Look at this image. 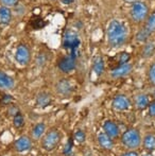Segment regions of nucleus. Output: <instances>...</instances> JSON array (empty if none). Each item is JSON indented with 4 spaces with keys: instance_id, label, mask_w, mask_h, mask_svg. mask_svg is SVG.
<instances>
[{
    "instance_id": "2",
    "label": "nucleus",
    "mask_w": 155,
    "mask_h": 156,
    "mask_svg": "<svg viewBox=\"0 0 155 156\" xmlns=\"http://www.w3.org/2000/svg\"><path fill=\"white\" fill-rule=\"evenodd\" d=\"M121 144L128 150H137L143 144V137L138 129L131 127L121 135Z\"/></svg>"
},
{
    "instance_id": "22",
    "label": "nucleus",
    "mask_w": 155,
    "mask_h": 156,
    "mask_svg": "<svg viewBox=\"0 0 155 156\" xmlns=\"http://www.w3.org/2000/svg\"><path fill=\"white\" fill-rule=\"evenodd\" d=\"M145 28L150 33L155 32V12H152L151 14H149L147 20H146Z\"/></svg>"
},
{
    "instance_id": "12",
    "label": "nucleus",
    "mask_w": 155,
    "mask_h": 156,
    "mask_svg": "<svg viewBox=\"0 0 155 156\" xmlns=\"http://www.w3.org/2000/svg\"><path fill=\"white\" fill-rule=\"evenodd\" d=\"M103 132L111 137L112 139H115L119 136V126L113 120H105L103 123Z\"/></svg>"
},
{
    "instance_id": "34",
    "label": "nucleus",
    "mask_w": 155,
    "mask_h": 156,
    "mask_svg": "<svg viewBox=\"0 0 155 156\" xmlns=\"http://www.w3.org/2000/svg\"><path fill=\"white\" fill-rule=\"evenodd\" d=\"M62 2L64 4H71L73 2V0H62Z\"/></svg>"
},
{
    "instance_id": "16",
    "label": "nucleus",
    "mask_w": 155,
    "mask_h": 156,
    "mask_svg": "<svg viewBox=\"0 0 155 156\" xmlns=\"http://www.w3.org/2000/svg\"><path fill=\"white\" fill-rule=\"evenodd\" d=\"M141 56L143 58H150L155 53V43L154 41H146L141 48Z\"/></svg>"
},
{
    "instance_id": "23",
    "label": "nucleus",
    "mask_w": 155,
    "mask_h": 156,
    "mask_svg": "<svg viewBox=\"0 0 155 156\" xmlns=\"http://www.w3.org/2000/svg\"><path fill=\"white\" fill-rule=\"evenodd\" d=\"M150 35H151V33H150L147 29H146L145 27H143V29L139 30L138 33L136 34V41H139V43L145 44L146 41H148V39H149Z\"/></svg>"
},
{
    "instance_id": "4",
    "label": "nucleus",
    "mask_w": 155,
    "mask_h": 156,
    "mask_svg": "<svg viewBox=\"0 0 155 156\" xmlns=\"http://www.w3.org/2000/svg\"><path fill=\"white\" fill-rule=\"evenodd\" d=\"M61 138H62V135H61V133L58 129H50L45 135V137H44V139H43V142H41L43 149H45L48 152L53 151L54 149L58 146V144H60Z\"/></svg>"
},
{
    "instance_id": "1",
    "label": "nucleus",
    "mask_w": 155,
    "mask_h": 156,
    "mask_svg": "<svg viewBox=\"0 0 155 156\" xmlns=\"http://www.w3.org/2000/svg\"><path fill=\"white\" fill-rule=\"evenodd\" d=\"M106 37H107L108 45L112 48L121 47L128 38L125 26L118 19L111 20L106 29Z\"/></svg>"
},
{
    "instance_id": "17",
    "label": "nucleus",
    "mask_w": 155,
    "mask_h": 156,
    "mask_svg": "<svg viewBox=\"0 0 155 156\" xmlns=\"http://www.w3.org/2000/svg\"><path fill=\"white\" fill-rule=\"evenodd\" d=\"M104 68H105V64L102 56H96L93 61V71L95 72L96 76H100L104 72Z\"/></svg>"
},
{
    "instance_id": "27",
    "label": "nucleus",
    "mask_w": 155,
    "mask_h": 156,
    "mask_svg": "<svg viewBox=\"0 0 155 156\" xmlns=\"http://www.w3.org/2000/svg\"><path fill=\"white\" fill-rule=\"evenodd\" d=\"M131 58V55L128 53V52H122L120 54V58H119V65L120 64H125V63H129Z\"/></svg>"
},
{
    "instance_id": "11",
    "label": "nucleus",
    "mask_w": 155,
    "mask_h": 156,
    "mask_svg": "<svg viewBox=\"0 0 155 156\" xmlns=\"http://www.w3.org/2000/svg\"><path fill=\"white\" fill-rule=\"evenodd\" d=\"M31 148H32V140L28 136H21L14 144V149L18 153L27 152Z\"/></svg>"
},
{
    "instance_id": "28",
    "label": "nucleus",
    "mask_w": 155,
    "mask_h": 156,
    "mask_svg": "<svg viewBox=\"0 0 155 156\" xmlns=\"http://www.w3.org/2000/svg\"><path fill=\"white\" fill-rule=\"evenodd\" d=\"M0 1L4 6H8V8H12V6L17 5L18 3V0H0Z\"/></svg>"
},
{
    "instance_id": "24",
    "label": "nucleus",
    "mask_w": 155,
    "mask_h": 156,
    "mask_svg": "<svg viewBox=\"0 0 155 156\" xmlns=\"http://www.w3.org/2000/svg\"><path fill=\"white\" fill-rule=\"evenodd\" d=\"M148 81L152 86H155V62L151 64L148 70Z\"/></svg>"
},
{
    "instance_id": "31",
    "label": "nucleus",
    "mask_w": 155,
    "mask_h": 156,
    "mask_svg": "<svg viewBox=\"0 0 155 156\" xmlns=\"http://www.w3.org/2000/svg\"><path fill=\"white\" fill-rule=\"evenodd\" d=\"M18 113H20V111H19L18 107L15 106V105H11L10 108H9V114H10L11 116H13V117H14V116L17 115Z\"/></svg>"
},
{
    "instance_id": "9",
    "label": "nucleus",
    "mask_w": 155,
    "mask_h": 156,
    "mask_svg": "<svg viewBox=\"0 0 155 156\" xmlns=\"http://www.w3.org/2000/svg\"><path fill=\"white\" fill-rule=\"evenodd\" d=\"M133 70V65L131 63H125V64H120L116 68L111 71V76L113 79H121L123 76H126L128 74H130Z\"/></svg>"
},
{
    "instance_id": "18",
    "label": "nucleus",
    "mask_w": 155,
    "mask_h": 156,
    "mask_svg": "<svg viewBox=\"0 0 155 156\" xmlns=\"http://www.w3.org/2000/svg\"><path fill=\"white\" fill-rule=\"evenodd\" d=\"M12 20V12L8 6H0V25H9Z\"/></svg>"
},
{
    "instance_id": "5",
    "label": "nucleus",
    "mask_w": 155,
    "mask_h": 156,
    "mask_svg": "<svg viewBox=\"0 0 155 156\" xmlns=\"http://www.w3.org/2000/svg\"><path fill=\"white\" fill-rule=\"evenodd\" d=\"M15 61L21 66H26L31 61V51L29 47L23 44L17 46L16 51H15Z\"/></svg>"
},
{
    "instance_id": "13",
    "label": "nucleus",
    "mask_w": 155,
    "mask_h": 156,
    "mask_svg": "<svg viewBox=\"0 0 155 156\" xmlns=\"http://www.w3.org/2000/svg\"><path fill=\"white\" fill-rule=\"evenodd\" d=\"M97 139H98V144H99V146L101 147L103 150L111 151V150L114 149V146H115L114 140H113L111 137H108L104 132H102V133H100L99 135H98Z\"/></svg>"
},
{
    "instance_id": "15",
    "label": "nucleus",
    "mask_w": 155,
    "mask_h": 156,
    "mask_svg": "<svg viewBox=\"0 0 155 156\" xmlns=\"http://www.w3.org/2000/svg\"><path fill=\"white\" fill-rule=\"evenodd\" d=\"M14 79L11 76H9V74H6L5 72L0 70V89L9 90V89H12L14 87Z\"/></svg>"
},
{
    "instance_id": "21",
    "label": "nucleus",
    "mask_w": 155,
    "mask_h": 156,
    "mask_svg": "<svg viewBox=\"0 0 155 156\" xmlns=\"http://www.w3.org/2000/svg\"><path fill=\"white\" fill-rule=\"evenodd\" d=\"M46 132V124L44 122H39V123L35 124L32 129V137L35 140H38L39 138H41V136L44 135V133Z\"/></svg>"
},
{
    "instance_id": "3",
    "label": "nucleus",
    "mask_w": 155,
    "mask_h": 156,
    "mask_svg": "<svg viewBox=\"0 0 155 156\" xmlns=\"http://www.w3.org/2000/svg\"><path fill=\"white\" fill-rule=\"evenodd\" d=\"M150 14L149 5L143 0L138 2H135L132 4L130 10V16L131 19L134 21L135 23H141L143 21L147 20L148 16Z\"/></svg>"
},
{
    "instance_id": "30",
    "label": "nucleus",
    "mask_w": 155,
    "mask_h": 156,
    "mask_svg": "<svg viewBox=\"0 0 155 156\" xmlns=\"http://www.w3.org/2000/svg\"><path fill=\"white\" fill-rule=\"evenodd\" d=\"M13 97L11 96V94H4L3 97H2V103H3L4 105H9L11 104V103L13 102Z\"/></svg>"
},
{
    "instance_id": "32",
    "label": "nucleus",
    "mask_w": 155,
    "mask_h": 156,
    "mask_svg": "<svg viewBox=\"0 0 155 156\" xmlns=\"http://www.w3.org/2000/svg\"><path fill=\"white\" fill-rule=\"evenodd\" d=\"M121 156H140L136 151H133V150H128L126 152H124L123 154Z\"/></svg>"
},
{
    "instance_id": "7",
    "label": "nucleus",
    "mask_w": 155,
    "mask_h": 156,
    "mask_svg": "<svg viewBox=\"0 0 155 156\" xmlns=\"http://www.w3.org/2000/svg\"><path fill=\"white\" fill-rule=\"evenodd\" d=\"M76 67H77V62H76L75 55L72 54L64 56L58 62V69L63 73H70L76 69Z\"/></svg>"
},
{
    "instance_id": "14",
    "label": "nucleus",
    "mask_w": 155,
    "mask_h": 156,
    "mask_svg": "<svg viewBox=\"0 0 155 156\" xmlns=\"http://www.w3.org/2000/svg\"><path fill=\"white\" fill-rule=\"evenodd\" d=\"M150 104V99L149 96L146 94H136L134 99V105L138 111H143V109L148 108Z\"/></svg>"
},
{
    "instance_id": "20",
    "label": "nucleus",
    "mask_w": 155,
    "mask_h": 156,
    "mask_svg": "<svg viewBox=\"0 0 155 156\" xmlns=\"http://www.w3.org/2000/svg\"><path fill=\"white\" fill-rule=\"evenodd\" d=\"M147 151H154L155 150V135L154 134H146L143 138V144H141Z\"/></svg>"
},
{
    "instance_id": "26",
    "label": "nucleus",
    "mask_w": 155,
    "mask_h": 156,
    "mask_svg": "<svg viewBox=\"0 0 155 156\" xmlns=\"http://www.w3.org/2000/svg\"><path fill=\"white\" fill-rule=\"evenodd\" d=\"M73 139L78 142V144H82L86 140V134L82 131V129H78L75 133V136H73Z\"/></svg>"
},
{
    "instance_id": "25",
    "label": "nucleus",
    "mask_w": 155,
    "mask_h": 156,
    "mask_svg": "<svg viewBox=\"0 0 155 156\" xmlns=\"http://www.w3.org/2000/svg\"><path fill=\"white\" fill-rule=\"evenodd\" d=\"M13 124H14V126L16 127V129H20V127L23 126V124H25V119H23V115H21L20 113H18L17 115H15L14 117H13Z\"/></svg>"
},
{
    "instance_id": "6",
    "label": "nucleus",
    "mask_w": 155,
    "mask_h": 156,
    "mask_svg": "<svg viewBox=\"0 0 155 156\" xmlns=\"http://www.w3.org/2000/svg\"><path fill=\"white\" fill-rule=\"evenodd\" d=\"M132 106L131 100L125 96V94H116L112 101V107L118 112L128 111Z\"/></svg>"
},
{
    "instance_id": "10",
    "label": "nucleus",
    "mask_w": 155,
    "mask_h": 156,
    "mask_svg": "<svg viewBox=\"0 0 155 156\" xmlns=\"http://www.w3.org/2000/svg\"><path fill=\"white\" fill-rule=\"evenodd\" d=\"M63 45L66 49H69L71 51H75L80 46V38L77 36V34L72 32H67L63 39Z\"/></svg>"
},
{
    "instance_id": "35",
    "label": "nucleus",
    "mask_w": 155,
    "mask_h": 156,
    "mask_svg": "<svg viewBox=\"0 0 155 156\" xmlns=\"http://www.w3.org/2000/svg\"><path fill=\"white\" fill-rule=\"evenodd\" d=\"M154 96H155V90H154Z\"/></svg>"
},
{
    "instance_id": "29",
    "label": "nucleus",
    "mask_w": 155,
    "mask_h": 156,
    "mask_svg": "<svg viewBox=\"0 0 155 156\" xmlns=\"http://www.w3.org/2000/svg\"><path fill=\"white\" fill-rule=\"evenodd\" d=\"M148 112H149V116L152 118L155 117V101L150 102L149 106H148Z\"/></svg>"
},
{
    "instance_id": "8",
    "label": "nucleus",
    "mask_w": 155,
    "mask_h": 156,
    "mask_svg": "<svg viewBox=\"0 0 155 156\" xmlns=\"http://www.w3.org/2000/svg\"><path fill=\"white\" fill-rule=\"evenodd\" d=\"M55 90L58 96L69 97L73 91V86L68 79H62L55 85Z\"/></svg>"
},
{
    "instance_id": "33",
    "label": "nucleus",
    "mask_w": 155,
    "mask_h": 156,
    "mask_svg": "<svg viewBox=\"0 0 155 156\" xmlns=\"http://www.w3.org/2000/svg\"><path fill=\"white\" fill-rule=\"evenodd\" d=\"M138 1H141V0H124V2H126V3H135V2H138Z\"/></svg>"
},
{
    "instance_id": "19",
    "label": "nucleus",
    "mask_w": 155,
    "mask_h": 156,
    "mask_svg": "<svg viewBox=\"0 0 155 156\" xmlns=\"http://www.w3.org/2000/svg\"><path fill=\"white\" fill-rule=\"evenodd\" d=\"M51 101H52V99H51L50 94L46 93V91H41V93H39L37 94V97H36V105H37L38 107H41V108L48 106V105L51 103Z\"/></svg>"
}]
</instances>
